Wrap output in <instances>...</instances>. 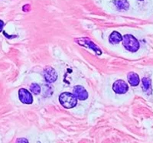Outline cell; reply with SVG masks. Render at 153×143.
I'll return each instance as SVG.
<instances>
[{"mask_svg": "<svg viewBox=\"0 0 153 143\" xmlns=\"http://www.w3.org/2000/svg\"><path fill=\"white\" fill-rule=\"evenodd\" d=\"M59 102L62 107L67 109L74 108L76 105V98L71 93H63L59 96Z\"/></svg>", "mask_w": 153, "mask_h": 143, "instance_id": "cell-1", "label": "cell"}, {"mask_svg": "<svg viewBox=\"0 0 153 143\" xmlns=\"http://www.w3.org/2000/svg\"><path fill=\"white\" fill-rule=\"evenodd\" d=\"M123 43L126 49L130 52H136L139 48V43L137 39L132 35H125L123 37Z\"/></svg>", "mask_w": 153, "mask_h": 143, "instance_id": "cell-2", "label": "cell"}, {"mask_svg": "<svg viewBox=\"0 0 153 143\" xmlns=\"http://www.w3.org/2000/svg\"><path fill=\"white\" fill-rule=\"evenodd\" d=\"M75 41H76V42L79 44V45L92 49L93 51H94L96 54H97V55H100V54H102V51H101V49L100 48V47L95 44V43H94L91 39H88V38H80V39H76Z\"/></svg>", "mask_w": 153, "mask_h": 143, "instance_id": "cell-3", "label": "cell"}, {"mask_svg": "<svg viewBox=\"0 0 153 143\" xmlns=\"http://www.w3.org/2000/svg\"><path fill=\"white\" fill-rule=\"evenodd\" d=\"M19 97L20 101L25 104H31L33 102V97L28 90L22 88L19 90Z\"/></svg>", "mask_w": 153, "mask_h": 143, "instance_id": "cell-4", "label": "cell"}, {"mask_svg": "<svg viewBox=\"0 0 153 143\" xmlns=\"http://www.w3.org/2000/svg\"><path fill=\"white\" fill-rule=\"evenodd\" d=\"M113 90L115 93H117L118 94H123L128 91L129 87L124 80H118L113 84Z\"/></svg>", "mask_w": 153, "mask_h": 143, "instance_id": "cell-5", "label": "cell"}, {"mask_svg": "<svg viewBox=\"0 0 153 143\" xmlns=\"http://www.w3.org/2000/svg\"><path fill=\"white\" fill-rule=\"evenodd\" d=\"M44 77L48 83H54L55 82L57 78V73L55 71L54 68L48 67L45 68V70H44Z\"/></svg>", "mask_w": 153, "mask_h": 143, "instance_id": "cell-6", "label": "cell"}, {"mask_svg": "<svg viewBox=\"0 0 153 143\" xmlns=\"http://www.w3.org/2000/svg\"><path fill=\"white\" fill-rule=\"evenodd\" d=\"M74 95L76 99L80 100H85L88 97V93L82 86H75L74 87Z\"/></svg>", "mask_w": 153, "mask_h": 143, "instance_id": "cell-7", "label": "cell"}, {"mask_svg": "<svg viewBox=\"0 0 153 143\" xmlns=\"http://www.w3.org/2000/svg\"><path fill=\"white\" fill-rule=\"evenodd\" d=\"M142 87L143 91L147 94L152 93V80L148 77H144L142 80Z\"/></svg>", "mask_w": 153, "mask_h": 143, "instance_id": "cell-8", "label": "cell"}, {"mask_svg": "<svg viewBox=\"0 0 153 143\" xmlns=\"http://www.w3.org/2000/svg\"><path fill=\"white\" fill-rule=\"evenodd\" d=\"M109 41H110V43L112 44H119L120 41H123V36L121 35V34L118 32H112L111 35L109 37Z\"/></svg>", "mask_w": 153, "mask_h": 143, "instance_id": "cell-9", "label": "cell"}, {"mask_svg": "<svg viewBox=\"0 0 153 143\" xmlns=\"http://www.w3.org/2000/svg\"><path fill=\"white\" fill-rule=\"evenodd\" d=\"M128 81L130 84L131 86L132 87H136L138 86L139 84V77L137 73H133V72H130L128 74Z\"/></svg>", "mask_w": 153, "mask_h": 143, "instance_id": "cell-10", "label": "cell"}, {"mask_svg": "<svg viewBox=\"0 0 153 143\" xmlns=\"http://www.w3.org/2000/svg\"><path fill=\"white\" fill-rule=\"evenodd\" d=\"M114 4L118 10L124 11L129 9V4L127 0H115Z\"/></svg>", "mask_w": 153, "mask_h": 143, "instance_id": "cell-11", "label": "cell"}, {"mask_svg": "<svg viewBox=\"0 0 153 143\" xmlns=\"http://www.w3.org/2000/svg\"><path fill=\"white\" fill-rule=\"evenodd\" d=\"M30 90L35 95H38L41 92L40 86L38 85V84H32L30 86Z\"/></svg>", "mask_w": 153, "mask_h": 143, "instance_id": "cell-12", "label": "cell"}, {"mask_svg": "<svg viewBox=\"0 0 153 143\" xmlns=\"http://www.w3.org/2000/svg\"><path fill=\"white\" fill-rule=\"evenodd\" d=\"M16 143H28V141L25 138H19L16 141Z\"/></svg>", "mask_w": 153, "mask_h": 143, "instance_id": "cell-13", "label": "cell"}, {"mask_svg": "<svg viewBox=\"0 0 153 143\" xmlns=\"http://www.w3.org/2000/svg\"><path fill=\"white\" fill-rule=\"evenodd\" d=\"M3 26H4L3 21H2V20H0V32H1L2 31V28H3Z\"/></svg>", "mask_w": 153, "mask_h": 143, "instance_id": "cell-14", "label": "cell"}, {"mask_svg": "<svg viewBox=\"0 0 153 143\" xmlns=\"http://www.w3.org/2000/svg\"><path fill=\"white\" fill-rule=\"evenodd\" d=\"M140 1H142V0H140Z\"/></svg>", "mask_w": 153, "mask_h": 143, "instance_id": "cell-15", "label": "cell"}]
</instances>
